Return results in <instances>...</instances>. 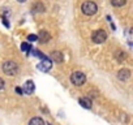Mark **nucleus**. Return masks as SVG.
I'll list each match as a JSON object with an SVG mask.
<instances>
[{"mask_svg": "<svg viewBox=\"0 0 133 125\" xmlns=\"http://www.w3.org/2000/svg\"><path fill=\"white\" fill-rule=\"evenodd\" d=\"M3 71H4V73L7 76H16L17 72H18V67H17V64L15 61L8 60V61H5L3 64Z\"/></svg>", "mask_w": 133, "mask_h": 125, "instance_id": "obj_1", "label": "nucleus"}, {"mask_svg": "<svg viewBox=\"0 0 133 125\" xmlns=\"http://www.w3.org/2000/svg\"><path fill=\"white\" fill-rule=\"evenodd\" d=\"M81 11H82V13L86 15V16H93V15L97 13L98 7H97V4L93 3V2H85V3L81 5Z\"/></svg>", "mask_w": 133, "mask_h": 125, "instance_id": "obj_2", "label": "nucleus"}, {"mask_svg": "<svg viewBox=\"0 0 133 125\" xmlns=\"http://www.w3.org/2000/svg\"><path fill=\"white\" fill-rule=\"evenodd\" d=\"M71 81L75 86H82L85 82H86V76L82 73V72H73L72 76H71Z\"/></svg>", "mask_w": 133, "mask_h": 125, "instance_id": "obj_3", "label": "nucleus"}, {"mask_svg": "<svg viewBox=\"0 0 133 125\" xmlns=\"http://www.w3.org/2000/svg\"><path fill=\"white\" fill-rule=\"evenodd\" d=\"M91 39H93L94 43L101 44V43H103V42L107 39V34H106L104 30H95V31L93 33V35H91Z\"/></svg>", "mask_w": 133, "mask_h": 125, "instance_id": "obj_4", "label": "nucleus"}, {"mask_svg": "<svg viewBox=\"0 0 133 125\" xmlns=\"http://www.w3.org/2000/svg\"><path fill=\"white\" fill-rule=\"evenodd\" d=\"M37 68H38L39 71H42V72H48V71L52 68V60H50V59H47V57L42 59L41 63L37 65Z\"/></svg>", "mask_w": 133, "mask_h": 125, "instance_id": "obj_5", "label": "nucleus"}, {"mask_svg": "<svg viewBox=\"0 0 133 125\" xmlns=\"http://www.w3.org/2000/svg\"><path fill=\"white\" fill-rule=\"evenodd\" d=\"M24 93L25 94H33L34 93V90H35V85H34V82L33 81H26L25 82V85H24Z\"/></svg>", "mask_w": 133, "mask_h": 125, "instance_id": "obj_6", "label": "nucleus"}, {"mask_svg": "<svg viewBox=\"0 0 133 125\" xmlns=\"http://www.w3.org/2000/svg\"><path fill=\"white\" fill-rule=\"evenodd\" d=\"M129 77H130L129 69H121V71H119V73H117V78H119L120 81H127Z\"/></svg>", "mask_w": 133, "mask_h": 125, "instance_id": "obj_7", "label": "nucleus"}, {"mask_svg": "<svg viewBox=\"0 0 133 125\" xmlns=\"http://www.w3.org/2000/svg\"><path fill=\"white\" fill-rule=\"evenodd\" d=\"M38 38L41 39V42L42 43H47L48 40H50V34H48V31H46V30H41V33H39V35H38Z\"/></svg>", "mask_w": 133, "mask_h": 125, "instance_id": "obj_8", "label": "nucleus"}, {"mask_svg": "<svg viewBox=\"0 0 133 125\" xmlns=\"http://www.w3.org/2000/svg\"><path fill=\"white\" fill-rule=\"evenodd\" d=\"M51 60L55 61V63H61V61H63V55H61V52L54 51V52L51 53Z\"/></svg>", "mask_w": 133, "mask_h": 125, "instance_id": "obj_9", "label": "nucleus"}, {"mask_svg": "<svg viewBox=\"0 0 133 125\" xmlns=\"http://www.w3.org/2000/svg\"><path fill=\"white\" fill-rule=\"evenodd\" d=\"M78 102H80V104H81L84 108H88V109L91 108V100H90L89 98H81Z\"/></svg>", "mask_w": 133, "mask_h": 125, "instance_id": "obj_10", "label": "nucleus"}, {"mask_svg": "<svg viewBox=\"0 0 133 125\" xmlns=\"http://www.w3.org/2000/svg\"><path fill=\"white\" fill-rule=\"evenodd\" d=\"M29 125H44V121H43V119H41V117H33V119L29 121Z\"/></svg>", "mask_w": 133, "mask_h": 125, "instance_id": "obj_11", "label": "nucleus"}, {"mask_svg": "<svg viewBox=\"0 0 133 125\" xmlns=\"http://www.w3.org/2000/svg\"><path fill=\"white\" fill-rule=\"evenodd\" d=\"M127 3V0H111V4L114 7H123Z\"/></svg>", "mask_w": 133, "mask_h": 125, "instance_id": "obj_12", "label": "nucleus"}, {"mask_svg": "<svg viewBox=\"0 0 133 125\" xmlns=\"http://www.w3.org/2000/svg\"><path fill=\"white\" fill-rule=\"evenodd\" d=\"M33 11H34V12H44V5L41 4V3H37V4L33 7Z\"/></svg>", "mask_w": 133, "mask_h": 125, "instance_id": "obj_13", "label": "nucleus"}, {"mask_svg": "<svg viewBox=\"0 0 133 125\" xmlns=\"http://www.w3.org/2000/svg\"><path fill=\"white\" fill-rule=\"evenodd\" d=\"M21 50H22L24 52H28V51L31 50V47H30V44H28V43H22V44H21Z\"/></svg>", "mask_w": 133, "mask_h": 125, "instance_id": "obj_14", "label": "nucleus"}, {"mask_svg": "<svg viewBox=\"0 0 133 125\" xmlns=\"http://www.w3.org/2000/svg\"><path fill=\"white\" fill-rule=\"evenodd\" d=\"M28 40H29V42H35V40H38V35H35V34H30V35L28 37Z\"/></svg>", "mask_w": 133, "mask_h": 125, "instance_id": "obj_15", "label": "nucleus"}, {"mask_svg": "<svg viewBox=\"0 0 133 125\" xmlns=\"http://www.w3.org/2000/svg\"><path fill=\"white\" fill-rule=\"evenodd\" d=\"M4 85H5V82H4V80L0 77V90H3L4 89Z\"/></svg>", "mask_w": 133, "mask_h": 125, "instance_id": "obj_16", "label": "nucleus"}, {"mask_svg": "<svg viewBox=\"0 0 133 125\" xmlns=\"http://www.w3.org/2000/svg\"><path fill=\"white\" fill-rule=\"evenodd\" d=\"M16 93H17V94H20V95H22V93H24V90H22L21 87H16Z\"/></svg>", "mask_w": 133, "mask_h": 125, "instance_id": "obj_17", "label": "nucleus"}, {"mask_svg": "<svg viewBox=\"0 0 133 125\" xmlns=\"http://www.w3.org/2000/svg\"><path fill=\"white\" fill-rule=\"evenodd\" d=\"M17 2H18V3H25L26 0H17Z\"/></svg>", "mask_w": 133, "mask_h": 125, "instance_id": "obj_18", "label": "nucleus"}]
</instances>
